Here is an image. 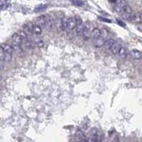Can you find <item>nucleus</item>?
Wrapping results in <instances>:
<instances>
[{"label": "nucleus", "instance_id": "obj_25", "mask_svg": "<svg viewBox=\"0 0 142 142\" xmlns=\"http://www.w3.org/2000/svg\"><path fill=\"white\" fill-rule=\"evenodd\" d=\"M4 55H5V52L0 48V60H4Z\"/></svg>", "mask_w": 142, "mask_h": 142}, {"label": "nucleus", "instance_id": "obj_4", "mask_svg": "<svg viewBox=\"0 0 142 142\" xmlns=\"http://www.w3.org/2000/svg\"><path fill=\"white\" fill-rule=\"evenodd\" d=\"M48 19H49V17L46 16V15L39 16L38 18H37V24L40 26L41 28H46V24Z\"/></svg>", "mask_w": 142, "mask_h": 142}, {"label": "nucleus", "instance_id": "obj_21", "mask_svg": "<svg viewBox=\"0 0 142 142\" xmlns=\"http://www.w3.org/2000/svg\"><path fill=\"white\" fill-rule=\"evenodd\" d=\"M101 31V37L103 38H105V39H106L108 38V35H109V31H107L106 29H102V30H100Z\"/></svg>", "mask_w": 142, "mask_h": 142}, {"label": "nucleus", "instance_id": "obj_22", "mask_svg": "<svg viewBox=\"0 0 142 142\" xmlns=\"http://www.w3.org/2000/svg\"><path fill=\"white\" fill-rule=\"evenodd\" d=\"M52 28V21L51 20V18L49 17V19L47 20L46 22V29L47 31H51Z\"/></svg>", "mask_w": 142, "mask_h": 142}, {"label": "nucleus", "instance_id": "obj_24", "mask_svg": "<svg viewBox=\"0 0 142 142\" xmlns=\"http://www.w3.org/2000/svg\"><path fill=\"white\" fill-rule=\"evenodd\" d=\"M73 3L75 4V5H78V6L84 5V2L82 1V0H73Z\"/></svg>", "mask_w": 142, "mask_h": 142}, {"label": "nucleus", "instance_id": "obj_1", "mask_svg": "<svg viewBox=\"0 0 142 142\" xmlns=\"http://www.w3.org/2000/svg\"><path fill=\"white\" fill-rule=\"evenodd\" d=\"M92 28H91V24L88 21L85 22L84 23V27H83V32H82V37L85 40H88L92 36Z\"/></svg>", "mask_w": 142, "mask_h": 142}, {"label": "nucleus", "instance_id": "obj_5", "mask_svg": "<svg viewBox=\"0 0 142 142\" xmlns=\"http://www.w3.org/2000/svg\"><path fill=\"white\" fill-rule=\"evenodd\" d=\"M76 17H69L67 18V29L70 31H73V29H76Z\"/></svg>", "mask_w": 142, "mask_h": 142}, {"label": "nucleus", "instance_id": "obj_8", "mask_svg": "<svg viewBox=\"0 0 142 142\" xmlns=\"http://www.w3.org/2000/svg\"><path fill=\"white\" fill-rule=\"evenodd\" d=\"M11 39H12V43H16V44H21L22 46V43H23V38L19 35L18 32L12 35Z\"/></svg>", "mask_w": 142, "mask_h": 142}, {"label": "nucleus", "instance_id": "obj_13", "mask_svg": "<svg viewBox=\"0 0 142 142\" xmlns=\"http://www.w3.org/2000/svg\"><path fill=\"white\" fill-rule=\"evenodd\" d=\"M118 55L120 59H126L127 58V55H128V51H127V50H126V48H125V47H121V49L119 50Z\"/></svg>", "mask_w": 142, "mask_h": 142}, {"label": "nucleus", "instance_id": "obj_17", "mask_svg": "<svg viewBox=\"0 0 142 142\" xmlns=\"http://www.w3.org/2000/svg\"><path fill=\"white\" fill-rule=\"evenodd\" d=\"M32 32L35 35H40L42 33V28L38 24L36 25H33V28H32Z\"/></svg>", "mask_w": 142, "mask_h": 142}, {"label": "nucleus", "instance_id": "obj_3", "mask_svg": "<svg viewBox=\"0 0 142 142\" xmlns=\"http://www.w3.org/2000/svg\"><path fill=\"white\" fill-rule=\"evenodd\" d=\"M76 33L79 37L82 36V32H83V27H84V23L82 21V19L79 17H76Z\"/></svg>", "mask_w": 142, "mask_h": 142}, {"label": "nucleus", "instance_id": "obj_6", "mask_svg": "<svg viewBox=\"0 0 142 142\" xmlns=\"http://www.w3.org/2000/svg\"><path fill=\"white\" fill-rule=\"evenodd\" d=\"M0 48H1L3 51L5 52V53H9V54H12L13 52V49H12V46L11 44H6V43H4V44H0Z\"/></svg>", "mask_w": 142, "mask_h": 142}, {"label": "nucleus", "instance_id": "obj_28", "mask_svg": "<svg viewBox=\"0 0 142 142\" xmlns=\"http://www.w3.org/2000/svg\"><path fill=\"white\" fill-rule=\"evenodd\" d=\"M110 1H111V2H116L117 0H110Z\"/></svg>", "mask_w": 142, "mask_h": 142}, {"label": "nucleus", "instance_id": "obj_10", "mask_svg": "<svg viewBox=\"0 0 142 142\" xmlns=\"http://www.w3.org/2000/svg\"><path fill=\"white\" fill-rule=\"evenodd\" d=\"M105 41H106V39L103 38L102 37H99V38L93 40V46H95L96 48H100V47L104 46Z\"/></svg>", "mask_w": 142, "mask_h": 142}, {"label": "nucleus", "instance_id": "obj_32", "mask_svg": "<svg viewBox=\"0 0 142 142\" xmlns=\"http://www.w3.org/2000/svg\"><path fill=\"white\" fill-rule=\"evenodd\" d=\"M0 79H1V76H0Z\"/></svg>", "mask_w": 142, "mask_h": 142}, {"label": "nucleus", "instance_id": "obj_23", "mask_svg": "<svg viewBox=\"0 0 142 142\" xmlns=\"http://www.w3.org/2000/svg\"><path fill=\"white\" fill-rule=\"evenodd\" d=\"M35 44H37L38 47H43L44 46V41L42 40V39H37V40H35V42H34Z\"/></svg>", "mask_w": 142, "mask_h": 142}, {"label": "nucleus", "instance_id": "obj_12", "mask_svg": "<svg viewBox=\"0 0 142 142\" xmlns=\"http://www.w3.org/2000/svg\"><path fill=\"white\" fill-rule=\"evenodd\" d=\"M121 47H122L121 44H119V42H115L110 50H111V51L113 52V54H118L119 51V50L121 49Z\"/></svg>", "mask_w": 142, "mask_h": 142}, {"label": "nucleus", "instance_id": "obj_19", "mask_svg": "<svg viewBox=\"0 0 142 142\" xmlns=\"http://www.w3.org/2000/svg\"><path fill=\"white\" fill-rule=\"evenodd\" d=\"M77 134H78L79 138L80 139V140L84 141V142H87V141H88V139H87L86 136L85 135V133H84L82 131H78V133H77Z\"/></svg>", "mask_w": 142, "mask_h": 142}, {"label": "nucleus", "instance_id": "obj_26", "mask_svg": "<svg viewBox=\"0 0 142 142\" xmlns=\"http://www.w3.org/2000/svg\"><path fill=\"white\" fill-rule=\"evenodd\" d=\"M117 22H118V24H119L120 26H123V27H125V26H126V24H124L121 20H119V19H117Z\"/></svg>", "mask_w": 142, "mask_h": 142}, {"label": "nucleus", "instance_id": "obj_16", "mask_svg": "<svg viewBox=\"0 0 142 142\" xmlns=\"http://www.w3.org/2000/svg\"><path fill=\"white\" fill-rule=\"evenodd\" d=\"M131 56L134 59H142V52L138 51V50H133L131 51Z\"/></svg>", "mask_w": 142, "mask_h": 142}, {"label": "nucleus", "instance_id": "obj_29", "mask_svg": "<svg viewBox=\"0 0 142 142\" xmlns=\"http://www.w3.org/2000/svg\"><path fill=\"white\" fill-rule=\"evenodd\" d=\"M2 4H3V3H2V1H0V6H1Z\"/></svg>", "mask_w": 142, "mask_h": 142}, {"label": "nucleus", "instance_id": "obj_31", "mask_svg": "<svg viewBox=\"0 0 142 142\" xmlns=\"http://www.w3.org/2000/svg\"><path fill=\"white\" fill-rule=\"evenodd\" d=\"M78 142H84V141H82V140H79V141H78Z\"/></svg>", "mask_w": 142, "mask_h": 142}, {"label": "nucleus", "instance_id": "obj_14", "mask_svg": "<svg viewBox=\"0 0 142 142\" xmlns=\"http://www.w3.org/2000/svg\"><path fill=\"white\" fill-rule=\"evenodd\" d=\"M92 38H93V40L99 38V37H101V31L99 28H94L92 31Z\"/></svg>", "mask_w": 142, "mask_h": 142}, {"label": "nucleus", "instance_id": "obj_15", "mask_svg": "<svg viewBox=\"0 0 142 142\" xmlns=\"http://www.w3.org/2000/svg\"><path fill=\"white\" fill-rule=\"evenodd\" d=\"M115 40L113 38H108L105 41V44H104V47L106 48V50H109L112 48V46H113V44L115 43Z\"/></svg>", "mask_w": 142, "mask_h": 142}, {"label": "nucleus", "instance_id": "obj_18", "mask_svg": "<svg viewBox=\"0 0 142 142\" xmlns=\"http://www.w3.org/2000/svg\"><path fill=\"white\" fill-rule=\"evenodd\" d=\"M46 9H47L46 4H39V5L35 7L34 11L35 12H41V11H44V10H46Z\"/></svg>", "mask_w": 142, "mask_h": 142}, {"label": "nucleus", "instance_id": "obj_20", "mask_svg": "<svg viewBox=\"0 0 142 142\" xmlns=\"http://www.w3.org/2000/svg\"><path fill=\"white\" fill-rule=\"evenodd\" d=\"M61 25H62V31H66L67 29V18L66 17L61 18Z\"/></svg>", "mask_w": 142, "mask_h": 142}, {"label": "nucleus", "instance_id": "obj_11", "mask_svg": "<svg viewBox=\"0 0 142 142\" xmlns=\"http://www.w3.org/2000/svg\"><path fill=\"white\" fill-rule=\"evenodd\" d=\"M11 46H12L13 51H16L17 54L21 55V54L23 53V47H22L21 44H16V43H12Z\"/></svg>", "mask_w": 142, "mask_h": 142}, {"label": "nucleus", "instance_id": "obj_7", "mask_svg": "<svg viewBox=\"0 0 142 142\" xmlns=\"http://www.w3.org/2000/svg\"><path fill=\"white\" fill-rule=\"evenodd\" d=\"M131 20L134 22L136 24H141L142 23V13L141 12H137V13H134L132 17Z\"/></svg>", "mask_w": 142, "mask_h": 142}, {"label": "nucleus", "instance_id": "obj_27", "mask_svg": "<svg viewBox=\"0 0 142 142\" xmlns=\"http://www.w3.org/2000/svg\"><path fill=\"white\" fill-rule=\"evenodd\" d=\"M99 19H100V20H102V21L107 22V23H111V22H112L110 19H106V18H104V17H99Z\"/></svg>", "mask_w": 142, "mask_h": 142}, {"label": "nucleus", "instance_id": "obj_2", "mask_svg": "<svg viewBox=\"0 0 142 142\" xmlns=\"http://www.w3.org/2000/svg\"><path fill=\"white\" fill-rule=\"evenodd\" d=\"M121 15L125 17V18L131 20L132 17H133V15L132 7L129 5V4H126V5L124 6L123 10H122V11H121Z\"/></svg>", "mask_w": 142, "mask_h": 142}, {"label": "nucleus", "instance_id": "obj_9", "mask_svg": "<svg viewBox=\"0 0 142 142\" xmlns=\"http://www.w3.org/2000/svg\"><path fill=\"white\" fill-rule=\"evenodd\" d=\"M126 0H119V2L116 4V6H115V11L116 12L118 13H121L122 10H123L124 6L126 5Z\"/></svg>", "mask_w": 142, "mask_h": 142}, {"label": "nucleus", "instance_id": "obj_30", "mask_svg": "<svg viewBox=\"0 0 142 142\" xmlns=\"http://www.w3.org/2000/svg\"><path fill=\"white\" fill-rule=\"evenodd\" d=\"M116 142H119V139H116Z\"/></svg>", "mask_w": 142, "mask_h": 142}]
</instances>
